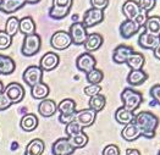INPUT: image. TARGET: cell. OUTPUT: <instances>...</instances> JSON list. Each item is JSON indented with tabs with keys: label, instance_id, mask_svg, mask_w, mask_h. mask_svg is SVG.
Returning a JSON list of instances; mask_svg holds the SVG:
<instances>
[{
	"label": "cell",
	"instance_id": "1",
	"mask_svg": "<svg viewBox=\"0 0 160 155\" xmlns=\"http://www.w3.org/2000/svg\"><path fill=\"white\" fill-rule=\"evenodd\" d=\"M134 125L139 129L141 136L152 139L155 137V131L159 125V118L150 111H139L134 115Z\"/></svg>",
	"mask_w": 160,
	"mask_h": 155
},
{
	"label": "cell",
	"instance_id": "2",
	"mask_svg": "<svg viewBox=\"0 0 160 155\" xmlns=\"http://www.w3.org/2000/svg\"><path fill=\"white\" fill-rule=\"evenodd\" d=\"M121 102L123 108L134 112V110H137L143 102V95L141 92L134 91L133 88H125L121 93Z\"/></svg>",
	"mask_w": 160,
	"mask_h": 155
},
{
	"label": "cell",
	"instance_id": "3",
	"mask_svg": "<svg viewBox=\"0 0 160 155\" xmlns=\"http://www.w3.org/2000/svg\"><path fill=\"white\" fill-rule=\"evenodd\" d=\"M42 48V38L39 34L33 33L29 36H25L21 45V52L25 56H33Z\"/></svg>",
	"mask_w": 160,
	"mask_h": 155
},
{
	"label": "cell",
	"instance_id": "4",
	"mask_svg": "<svg viewBox=\"0 0 160 155\" xmlns=\"http://www.w3.org/2000/svg\"><path fill=\"white\" fill-rule=\"evenodd\" d=\"M73 0H53V5L49 10V16L53 20H62L71 11Z\"/></svg>",
	"mask_w": 160,
	"mask_h": 155
},
{
	"label": "cell",
	"instance_id": "5",
	"mask_svg": "<svg viewBox=\"0 0 160 155\" xmlns=\"http://www.w3.org/2000/svg\"><path fill=\"white\" fill-rule=\"evenodd\" d=\"M68 34L71 37V40L73 44L76 45H83L87 36H88V32H87V28L83 26V23L80 21H76L73 22L71 26H70V31H68Z\"/></svg>",
	"mask_w": 160,
	"mask_h": 155
},
{
	"label": "cell",
	"instance_id": "6",
	"mask_svg": "<svg viewBox=\"0 0 160 155\" xmlns=\"http://www.w3.org/2000/svg\"><path fill=\"white\" fill-rule=\"evenodd\" d=\"M4 94L11 104L20 103L25 98V88L17 82H11L4 88Z\"/></svg>",
	"mask_w": 160,
	"mask_h": 155
},
{
	"label": "cell",
	"instance_id": "7",
	"mask_svg": "<svg viewBox=\"0 0 160 155\" xmlns=\"http://www.w3.org/2000/svg\"><path fill=\"white\" fill-rule=\"evenodd\" d=\"M72 44L71 37L68 32L65 31H56L50 38V45L55 50H65Z\"/></svg>",
	"mask_w": 160,
	"mask_h": 155
},
{
	"label": "cell",
	"instance_id": "8",
	"mask_svg": "<svg viewBox=\"0 0 160 155\" xmlns=\"http://www.w3.org/2000/svg\"><path fill=\"white\" fill-rule=\"evenodd\" d=\"M42 78H43V71H42V68H40L39 66H34V65L28 66L26 70H25L23 75H22L23 82L26 83L28 87H31V88L33 86L40 83L42 82Z\"/></svg>",
	"mask_w": 160,
	"mask_h": 155
},
{
	"label": "cell",
	"instance_id": "9",
	"mask_svg": "<svg viewBox=\"0 0 160 155\" xmlns=\"http://www.w3.org/2000/svg\"><path fill=\"white\" fill-rule=\"evenodd\" d=\"M103 20H104V11L92 8L84 12L82 23L86 28H91V27L97 26L100 22H103Z\"/></svg>",
	"mask_w": 160,
	"mask_h": 155
},
{
	"label": "cell",
	"instance_id": "10",
	"mask_svg": "<svg viewBox=\"0 0 160 155\" xmlns=\"http://www.w3.org/2000/svg\"><path fill=\"white\" fill-rule=\"evenodd\" d=\"M95 65H97V60L89 52H83L76 59V67L84 73H88L89 71L95 68Z\"/></svg>",
	"mask_w": 160,
	"mask_h": 155
},
{
	"label": "cell",
	"instance_id": "11",
	"mask_svg": "<svg viewBox=\"0 0 160 155\" xmlns=\"http://www.w3.org/2000/svg\"><path fill=\"white\" fill-rule=\"evenodd\" d=\"M97 118V112L91 110V109H83L80 111H76V116H75V121L80 125L82 128L84 127H89L95 122Z\"/></svg>",
	"mask_w": 160,
	"mask_h": 155
},
{
	"label": "cell",
	"instance_id": "12",
	"mask_svg": "<svg viewBox=\"0 0 160 155\" xmlns=\"http://www.w3.org/2000/svg\"><path fill=\"white\" fill-rule=\"evenodd\" d=\"M60 62V58L56 52H45L39 61V67L42 71H53L58 67V65Z\"/></svg>",
	"mask_w": 160,
	"mask_h": 155
},
{
	"label": "cell",
	"instance_id": "13",
	"mask_svg": "<svg viewBox=\"0 0 160 155\" xmlns=\"http://www.w3.org/2000/svg\"><path fill=\"white\" fill-rule=\"evenodd\" d=\"M134 52L133 48L130 45H125L121 44L119 47H116L112 52V61L116 64H126L127 59Z\"/></svg>",
	"mask_w": 160,
	"mask_h": 155
},
{
	"label": "cell",
	"instance_id": "14",
	"mask_svg": "<svg viewBox=\"0 0 160 155\" xmlns=\"http://www.w3.org/2000/svg\"><path fill=\"white\" fill-rule=\"evenodd\" d=\"M75 149L71 147L66 138H59L52 145V154L53 155H71L73 154Z\"/></svg>",
	"mask_w": 160,
	"mask_h": 155
},
{
	"label": "cell",
	"instance_id": "15",
	"mask_svg": "<svg viewBox=\"0 0 160 155\" xmlns=\"http://www.w3.org/2000/svg\"><path fill=\"white\" fill-rule=\"evenodd\" d=\"M103 42H104V38L102 34L99 33H89L87 36V39L84 42V49H86V52H89L92 54L93 52L98 50L102 45H103Z\"/></svg>",
	"mask_w": 160,
	"mask_h": 155
},
{
	"label": "cell",
	"instance_id": "16",
	"mask_svg": "<svg viewBox=\"0 0 160 155\" xmlns=\"http://www.w3.org/2000/svg\"><path fill=\"white\" fill-rule=\"evenodd\" d=\"M160 43V39L158 36H153L148 32H142L139 34L138 38V44L139 47H142L143 49H149V50H154L157 48V45Z\"/></svg>",
	"mask_w": 160,
	"mask_h": 155
},
{
	"label": "cell",
	"instance_id": "17",
	"mask_svg": "<svg viewBox=\"0 0 160 155\" xmlns=\"http://www.w3.org/2000/svg\"><path fill=\"white\" fill-rule=\"evenodd\" d=\"M25 5H26L25 0H1L0 11L8 13V15H11V13L21 10Z\"/></svg>",
	"mask_w": 160,
	"mask_h": 155
},
{
	"label": "cell",
	"instance_id": "18",
	"mask_svg": "<svg viewBox=\"0 0 160 155\" xmlns=\"http://www.w3.org/2000/svg\"><path fill=\"white\" fill-rule=\"evenodd\" d=\"M58 111V104L52 99H44L40 100L38 105V112L43 117H52Z\"/></svg>",
	"mask_w": 160,
	"mask_h": 155
},
{
	"label": "cell",
	"instance_id": "19",
	"mask_svg": "<svg viewBox=\"0 0 160 155\" xmlns=\"http://www.w3.org/2000/svg\"><path fill=\"white\" fill-rule=\"evenodd\" d=\"M141 27L138 26L134 20H125L120 25V34L122 38L128 39L131 38L132 36H134Z\"/></svg>",
	"mask_w": 160,
	"mask_h": 155
},
{
	"label": "cell",
	"instance_id": "20",
	"mask_svg": "<svg viewBox=\"0 0 160 155\" xmlns=\"http://www.w3.org/2000/svg\"><path fill=\"white\" fill-rule=\"evenodd\" d=\"M141 11L138 1L136 0H127L122 5V13L125 15L126 20H134L138 12Z\"/></svg>",
	"mask_w": 160,
	"mask_h": 155
},
{
	"label": "cell",
	"instance_id": "21",
	"mask_svg": "<svg viewBox=\"0 0 160 155\" xmlns=\"http://www.w3.org/2000/svg\"><path fill=\"white\" fill-rule=\"evenodd\" d=\"M147 79V72H144L143 70H131L130 73L127 75V82L132 87H137V86L143 84Z\"/></svg>",
	"mask_w": 160,
	"mask_h": 155
},
{
	"label": "cell",
	"instance_id": "22",
	"mask_svg": "<svg viewBox=\"0 0 160 155\" xmlns=\"http://www.w3.org/2000/svg\"><path fill=\"white\" fill-rule=\"evenodd\" d=\"M38 123H39L38 117L31 112V114H26L22 116L21 121H20V127L25 132H32L38 127Z\"/></svg>",
	"mask_w": 160,
	"mask_h": 155
},
{
	"label": "cell",
	"instance_id": "23",
	"mask_svg": "<svg viewBox=\"0 0 160 155\" xmlns=\"http://www.w3.org/2000/svg\"><path fill=\"white\" fill-rule=\"evenodd\" d=\"M49 93H50L49 86L47 83H44V82H40V83L33 86L31 88V95L36 100H44V99H47Z\"/></svg>",
	"mask_w": 160,
	"mask_h": 155
},
{
	"label": "cell",
	"instance_id": "24",
	"mask_svg": "<svg viewBox=\"0 0 160 155\" xmlns=\"http://www.w3.org/2000/svg\"><path fill=\"white\" fill-rule=\"evenodd\" d=\"M121 137L127 142H133L141 137V132L134 125V122H131L128 125H125L123 129L121 131Z\"/></svg>",
	"mask_w": 160,
	"mask_h": 155
},
{
	"label": "cell",
	"instance_id": "25",
	"mask_svg": "<svg viewBox=\"0 0 160 155\" xmlns=\"http://www.w3.org/2000/svg\"><path fill=\"white\" fill-rule=\"evenodd\" d=\"M45 144L39 138H34L27 144L25 149V155H42L44 153Z\"/></svg>",
	"mask_w": 160,
	"mask_h": 155
},
{
	"label": "cell",
	"instance_id": "26",
	"mask_svg": "<svg viewBox=\"0 0 160 155\" xmlns=\"http://www.w3.org/2000/svg\"><path fill=\"white\" fill-rule=\"evenodd\" d=\"M133 118H134V114L132 111L127 110L126 108L121 106L116 111H115V120L120 123V125H128L131 122H133Z\"/></svg>",
	"mask_w": 160,
	"mask_h": 155
},
{
	"label": "cell",
	"instance_id": "27",
	"mask_svg": "<svg viewBox=\"0 0 160 155\" xmlns=\"http://www.w3.org/2000/svg\"><path fill=\"white\" fill-rule=\"evenodd\" d=\"M18 32L22 33L23 36H29V34L36 33V23L31 16H26L20 20Z\"/></svg>",
	"mask_w": 160,
	"mask_h": 155
},
{
	"label": "cell",
	"instance_id": "28",
	"mask_svg": "<svg viewBox=\"0 0 160 155\" xmlns=\"http://www.w3.org/2000/svg\"><path fill=\"white\" fill-rule=\"evenodd\" d=\"M16 68V64L8 55L0 54V75H11Z\"/></svg>",
	"mask_w": 160,
	"mask_h": 155
},
{
	"label": "cell",
	"instance_id": "29",
	"mask_svg": "<svg viewBox=\"0 0 160 155\" xmlns=\"http://www.w3.org/2000/svg\"><path fill=\"white\" fill-rule=\"evenodd\" d=\"M144 31L153 34V36H160V17L159 16H149L147 22L144 23Z\"/></svg>",
	"mask_w": 160,
	"mask_h": 155
},
{
	"label": "cell",
	"instance_id": "30",
	"mask_svg": "<svg viewBox=\"0 0 160 155\" xmlns=\"http://www.w3.org/2000/svg\"><path fill=\"white\" fill-rule=\"evenodd\" d=\"M58 111L60 115H71L76 112V102L73 99L66 98L58 104Z\"/></svg>",
	"mask_w": 160,
	"mask_h": 155
},
{
	"label": "cell",
	"instance_id": "31",
	"mask_svg": "<svg viewBox=\"0 0 160 155\" xmlns=\"http://www.w3.org/2000/svg\"><path fill=\"white\" fill-rule=\"evenodd\" d=\"M144 62H146V59H144L143 54L136 52L126 61V64L128 65V67L131 70H142V67L144 66Z\"/></svg>",
	"mask_w": 160,
	"mask_h": 155
},
{
	"label": "cell",
	"instance_id": "32",
	"mask_svg": "<svg viewBox=\"0 0 160 155\" xmlns=\"http://www.w3.org/2000/svg\"><path fill=\"white\" fill-rule=\"evenodd\" d=\"M67 139H68V143L71 144V147L76 150V149H80V148H83V147L87 145V143H88V136L82 131L81 133L75 134V136H72V137H70Z\"/></svg>",
	"mask_w": 160,
	"mask_h": 155
},
{
	"label": "cell",
	"instance_id": "33",
	"mask_svg": "<svg viewBox=\"0 0 160 155\" xmlns=\"http://www.w3.org/2000/svg\"><path fill=\"white\" fill-rule=\"evenodd\" d=\"M88 104H89V109L91 110H93L95 112H99L105 108L107 98L103 94H98V95H94L92 98H89Z\"/></svg>",
	"mask_w": 160,
	"mask_h": 155
},
{
	"label": "cell",
	"instance_id": "34",
	"mask_svg": "<svg viewBox=\"0 0 160 155\" xmlns=\"http://www.w3.org/2000/svg\"><path fill=\"white\" fill-rule=\"evenodd\" d=\"M86 79L89 84H100L104 79V73L99 68H93L88 73H86Z\"/></svg>",
	"mask_w": 160,
	"mask_h": 155
},
{
	"label": "cell",
	"instance_id": "35",
	"mask_svg": "<svg viewBox=\"0 0 160 155\" xmlns=\"http://www.w3.org/2000/svg\"><path fill=\"white\" fill-rule=\"evenodd\" d=\"M18 26H20V20H18L16 16H11V17L8 18L4 31H5L9 36L13 37V36L18 32Z\"/></svg>",
	"mask_w": 160,
	"mask_h": 155
},
{
	"label": "cell",
	"instance_id": "36",
	"mask_svg": "<svg viewBox=\"0 0 160 155\" xmlns=\"http://www.w3.org/2000/svg\"><path fill=\"white\" fill-rule=\"evenodd\" d=\"M12 45V37L5 31H0V50H6Z\"/></svg>",
	"mask_w": 160,
	"mask_h": 155
},
{
	"label": "cell",
	"instance_id": "37",
	"mask_svg": "<svg viewBox=\"0 0 160 155\" xmlns=\"http://www.w3.org/2000/svg\"><path fill=\"white\" fill-rule=\"evenodd\" d=\"M83 131V128L81 127L80 125L76 122V121H72V122H70V123H67L66 125V128H65V133H66L67 138H70V137H72V136H75V134H78Z\"/></svg>",
	"mask_w": 160,
	"mask_h": 155
},
{
	"label": "cell",
	"instance_id": "38",
	"mask_svg": "<svg viewBox=\"0 0 160 155\" xmlns=\"http://www.w3.org/2000/svg\"><path fill=\"white\" fill-rule=\"evenodd\" d=\"M83 91H84V94H86L87 97L92 98V97H94V95L100 94L102 87H100V84H88L87 87H84Z\"/></svg>",
	"mask_w": 160,
	"mask_h": 155
},
{
	"label": "cell",
	"instance_id": "39",
	"mask_svg": "<svg viewBox=\"0 0 160 155\" xmlns=\"http://www.w3.org/2000/svg\"><path fill=\"white\" fill-rule=\"evenodd\" d=\"M155 4H157V0H138L139 9L141 10H144L147 12L152 11L155 8Z\"/></svg>",
	"mask_w": 160,
	"mask_h": 155
},
{
	"label": "cell",
	"instance_id": "40",
	"mask_svg": "<svg viewBox=\"0 0 160 155\" xmlns=\"http://www.w3.org/2000/svg\"><path fill=\"white\" fill-rule=\"evenodd\" d=\"M148 12L147 11H144V10H141L139 12H138V15L136 16V18H134V22L138 25L139 27H143L144 26V23L147 22L148 20Z\"/></svg>",
	"mask_w": 160,
	"mask_h": 155
},
{
	"label": "cell",
	"instance_id": "41",
	"mask_svg": "<svg viewBox=\"0 0 160 155\" xmlns=\"http://www.w3.org/2000/svg\"><path fill=\"white\" fill-rule=\"evenodd\" d=\"M103 155H120V149L115 144H109L103 149Z\"/></svg>",
	"mask_w": 160,
	"mask_h": 155
},
{
	"label": "cell",
	"instance_id": "42",
	"mask_svg": "<svg viewBox=\"0 0 160 155\" xmlns=\"http://www.w3.org/2000/svg\"><path fill=\"white\" fill-rule=\"evenodd\" d=\"M91 5L93 9H98V10H105L109 5V0H91Z\"/></svg>",
	"mask_w": 160,
	"mask_h": 155
},
{
	"label": "cell",
	"instance_id": "43",
	"mask_svg": "<svg viewBox=\"0 0 160 155\" xmlns=\"http://www.w3.org/2000/svg\"><path fill=\"white\" fill-rule=\"evenodd\" d=\"M12 104L11 102L6 98V95L4 94V92H0V111H4V110H8Z\"/></svg>",
	"mask_w": 160,
	"mask_h": 155
},
{
	"label": "cell",
	"instance_id": "44",
	"mask_svg": "<svg viewBox=\"0 0 160 155\" xmlns=\"http://www.w3.org/2000/svg\"><path fill=\"white\" fill-rule=\"evenodd\" d=\"M150 95H152L153 100L160 105V84H154L150 88Z\"/></svg>",
	"mask_w": 160,
	"mask_h": 155
},
{
	"label": "cell",
	"instance_id": "45",
	"mask_svg": "<svg viewBox=\"0 0 160 155\" xmlns=\"http://www.w3.org/2000/svg\"><path fill=\"white\" fill-rule=\"evenodd\" d=\"M125 155H141V152H139L138 149L128 148V149H126V154Z\"/></svg>",
	"mask_w": 160,
	"mask_h": 155
},
{
	"label": "cell",
	"instance_id": "46",
	"mask_svg": "<svg viewBox=\"0 0 160 155\" xmlns=\"http://www.w3.org/2000/svg\"><path fill=\"white\" fill-rule=\"evenodd\" d=\"M153 54H154V58H155V59L160 60V43L157 45V48L153 50Z\"/></svg>",
	"mask_w": 160,
	"mask_h": 155
},
{
	"label": "cell",
	"instance_id": "47",
	"mask_svg": "<svg viewBox=\"0 0 160 155\" xmlns=\"http://www.w3.org/2000/svg\"><path fill=\"white\" fill-rule=\"evenodd\" d=\"M40 0H25L26 4H38Z\"/></svg>",
	"mask_w": 160,
	"mask_h": 155
},
{
	"label": "cell",
	"instance_id": "48",
	"mask_svg": "<svg viewBox=\"0 0 160 155\" xmlns=\"http://www.w3.org/2000/svg\"><path fill=\"white\" fill-rule=\"evenodd\" d=\"M158 155H160V150H159V152H158Z\"/></svg>",
	"mask_w": 160,
	"mask_h": 155
},
{
	"label": "cell",
	"instance_id": "49",
	"mask_svg": "<svg viewBox=\"0 0 160 155\" xmlns=\"http://www.w3.org/2000/svg\"><path fill=\"white\" fill-rule=\"evenodd\" d=\"M0 5H1V0H0Z\"/></svg>",
	"mask_w": 160,
	"mask_h": 155
},
{
	"label": "cell",
	"instance_id": "50",
	"mask_svg": "<svg viewBox=\"0 0 160 155\" xmlns=\"http://www.w3.org/2000/svg\"><path fill=\"white\" fill-rule=\"evenodd\" d=\"M159 39H160V36H159Z\"/></svg>",
	"mask_w": 160,
	"mask_h": 155
}]
</instances>
